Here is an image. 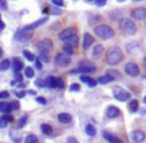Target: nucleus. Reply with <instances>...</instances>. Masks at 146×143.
<instances>
[{
  "instance_id": "obj_1",
  "label": "nucleus",
  "mask_w": 146,
  "mask_h": 143,
  "mask_svg": "<svg viewBox=\"0 0 146 143\" xmlns=\"http://www.w3.org/2000/svg\"><path fill=\"white\" fill-rule=\"evenodd\" d=\"M123 59V52L122 49L118 46H111L106 50L105 61L110 66H115L119 64Z\"/></svg>"
},
{
  "instance_id": "obj_2",
  "label": "nucleus",
  "mask_w": 146,
  "mask_h": 143,
  "mask_svg": "<svg viewBox=\"0 0 146 143\" xmlns=\"http://www.w3.org/2000/svg\"><path fill=\"white\" fill-rule=\"evenodd\" d=\"M94 33L99 37L100 39L103 40H109L112 39L115 35L114 29H112V27H110L107 24H100L94 28Z\"/></svg>"
},
{
  "instance_id": "obj_3",
  "label": "nucleus",
  "mask_w": 146,
  "mask_h": 143,
  "mask_svg": "<svg viewBox=\"0 0 146 143\" xmlns=\"http://www.w3.org/2000/svg\"><path fill=\"white\" fill-rule=\"evenodd\" d=\"M119 29L122 33L126 35H134L137 32L136 24L129 18H122L119 20Z\"/></svg>"
},
{
  "instance_id": "obj_4",
  "label": "nucleus",
  "mask_w": 146,
  "mask_h": 143,
  "mask_svg": "<svg viewBox=\"0 0 146 143\" xmlns=\"http://www.w3.org/2000/svg\"><path fill=\"white\" fill-rule=\"evenodd\" d=\"M96 71V66L89 60H81L78 63V67L74 70H71L70 73H94Z\"/></svg>"
},
{
  "instance_id": "obj_5",
  "label": "nucleus",
  "mask_w": 146,
  "mask_h": 143,
  "mask_svg": "<svg viewBox=\"0 0 146 143\" xmlns=\"http://www.w3.org/2000/svg\"><path fill=\"white\" fill-rule=\"evenodd\" d=\"M112 94H113L114 98L116 100L120 101V102H125V101H128L131 98V94L125 88L120 86L113 87L112 88Z\"/></svg>"
},
{
  "instance_id": "obj_6",
  "label": "nucleus",
  "mask_w": 146,
  "mask_h": 143,
  "mask_svg": "<svg viewBox=\"0 0 146 143\" xmlns=\"http://www.w3.org/2000/svg\"><path fill=\"white\" fill-rule=\"evenodd\" d=\"M53 62L56 67H60V68H66L67 66H69V64L71 63V58L70 56L64 54V53H57L54 56Z\"/></svg>"
},
{
  "instance_id": "obj_7",
  "label": "nucleus",
  "mask_w": 146,
  "mask_h": 143,
  "mask_svg": "<svg viewBox=\"0 0 146 143\" xmlns=\"http://www.w3.org/2000/svg\"><path fill=\"white\" fill-rule=\"evenodd\" d=\"M33 32L34 31H26L24 29H20L18 30L16 33L14 34V39L16 41H19V42H28L33 36Z\"/></svg>"
},
{
  "instance_id": "obj_8",
  "label": "nucleus",
  "mask_w": 146,
  "mask_h": 143,
  "mask_svg": "<svg viewBox=\"0 0 146 143\" xmlns=\"http://www.w3.org/2000/svg\"><path fill=\"white\" fill-rule=\"evenodd\" d=\"M36 47L39 52H50L53 49V41L49 38H44L42 40L38 41Z\"/></svg>"
},
{
  "instance_id": "obj_9",
  "label": "nucleus",
  "mask_w": 146,
  "mask_h": 143,
  "mask_svg": "<svg viewBox=\"0 0 146 143\" xmlns=\"http://www.w3.org/2000/svg\"><path fill=\"white\" fill-rule=\"evenodd\" d=\"M77 35V29L74 28V27H68V28L62 30L58 34V38L61 41H64L67 42L70 38H72L73 36H76Z\"/></svg>"
},
{
  "instance_id": "obj_10",
  "label": "nucleus",
  "mask_w": 146,
  "mask_h": 143,
  "mask_svg": "<svg viewBox=\"0 0 146 143\" xmlns=\"http://www.w3.org/2000/svg\"><path fill=\"white\" fill-rule=\"evenodd\" d=\"M124 71L127 75L131 77H136L140 74V68L139 65L134 62H128L124 66Z\"/></svg>"
},
{
  "instance_id": "obj_11",
  "label": "nucleus",
  "mask_w": 146,
  "mask_h": 143,
  "mask_svg": "<svg viewBox=\"0 0 146 143\" xmlns=\"http://www.w3.org/2000/svg\"><path fill=\"white\" fill-rule=\"evenodd\" d=\"M131 17L135 20L138 21H143L146 18V9L144 7H137V8L133 9L130 13Z\"/></svg>"
},
{
  "instance_id": "obj_12",
  "label": "nucleus",
  "mask_w": 146,
  "mask_h": 143,
  "mask_svg": "<svg viewBox=\"0 0 146 143\" xmlns=\"http://www.w3.org/2000/svg\"><path fill=\"white\" fill-rule=\"evenodd\" d=\"M130 139L133 141V143H142L145 140V133L142 130H132L129 134Z\"/></svg>"
},
{
  "instance_id": "obj_13",
  "label": "nucleus",
  "mask_w": 146,
  "mask_h": 143,
  "mask_svg": "<svg viewBox=\"0 0 146 143\" xmlns=\"http://www.w3.org/2000/svg\"><path fill=\"white\" fill-rule=\"evenodd\" d=\"M47 21H48V17H43V18H40V19H38V20L34 21L33 23H30V24L24 26V27H23V29H24V30H26V31H34L36 28L40 27L41 25L45 24Z\"/></svg>"
},
{
  "instance_id": "obj_14",
  "label": "nucleus",
  "mask_w": 146,
  "mask_h": 143,
  "mask_svg": "<svg viewBox=\"0 0 146 143\" xmlns=\"http://www.w3.org/2000/svg\"><path fill=\"white\" fill-rule=\"evenodd\" d=\"M94 37L92 36L90 33H84L83 35V42H82V48L84 50H88L90 47L92 46V44L94 43Z\"/></svg>"
},
{
  "instance_id": "obj_15",
  "label": "nucleus",
  "mask_w": 146,
  "mask_h": 143,
  "mask_svg": "<svg viewBox=\"0 0 146 143\" xmlns=\"http://www.w3.org/2000/svg\"><path fill=\"white\" fill-rule=\"evenodd\" d=\"M104 51H105V48L102 44H97L94 46L93 51H92V58L93 59H100L102 57V55L104 54Z\"/></svg>"
},
{
  "instance_id": "obj_16",
  "label": "nucleus",
  "mask_w": 146,
  "mask_h": 143,
  "mask_svg": "<svg viewBox=\"0 0 146 143\" xmlns=\"http://www.w3.org/2000/svg\"><path fill=\"white\" fill-rule=\"evenodd\" d=\"M102 136L105 139L106 141H108L109 143H122V141L118 138L116 135L112 134L110 132H106V131H103L102 132Z\"/></svg>"
},
{
  "instance_id": "obj_17",
  "label": "nucleus",
  "mask_w": 146,
  "mask_h": 143,
  "mask_svg": "<svg viewBox=\"0 0 146 143\" xmlns=\"http://www.w3.org/2000/svg\"><path fill=\"white\" fill-rule=\"evenodd\" d=\"M121 111L118 108L117 106H114V105H111L107 108V111H106V115H107L108 118H115V117L119 116Z\"/></svg>"
},
{
  "instance_id": "obj_18",
  "label": "nucleus",
  "mask_w": 146,
  "mask_h": 143,
  "mask_svg": "<svg viewBox=\"0 0 146 143\" xmlns=\"http://www.w3.org/2000/svg\"><path fill=\"white\" fill-rule=\"evenodd\" d=\"M57 118L63 124H68V123H70L72 121V115L67 112H61L57 115Z\"/></svg>"
},
{
  "instance_id": "obj_19",
  "label": "nucleus",
  "mask_w": 146,
  "mask_h": 143,
  "mask_svg": "<svg viewBox=\"0 0 146 143\" xmlns=\"http://www.w3.org/2000/svg\"><path fill=\"white\" fill-rule=\"evenodd\" d=\"M12 67H13V70H14V73H20V71L23 69L24 65H23V62L20 59L15 57L12 60Z\"/></svg>"
},
{
  "instance_id": "obj_20",
  "label": "nucleus",
  "mask_w": 146,
  "mask_h": 143,
  "mask_svg": "<svg viewBox=\"0 0 146 143\" xmlns=\"http://www.w3.org/2000/svg\"><path fill=\"white\" fill-rule=\"evenodd\" d=\"M105 75L109 76L113 81L114 80H120V79H121V77H122L119 71L115 70V69H109V70H107V71H106Z\"/></svg>"
},
{
  "instance_id": "obj_21",
  "label": "nucleus",
  "mask_w": 146,
  "mask_h": 143,
  "mask_svg": "<svg viewBox=\"0 0 146 143\" xmlns=\"http://www.w3.org/2000/svg\"><path fill=\"white\" fill-rule=\"evenodd\" d=\"M128 108H129V112L131 113H135L138 111L139 108V102H138L137 99H131L128 104Z\"/></svg>"
},
{
  "instance_id": "obj_22",
  "label": "nucleus",
  "mask_w": 146,
  "mask_h": 143,
  "mask_svg": "<svg viewBox=\"0 0 146 143\" xmlns=\"http://www.w3.org/2000/svg\"><path fill=\"white\" fill-rule=\"evenodd\" d=\"M0 112H3L5 114H10L11 112L10 103L5 102V101H0Z\"/></svg>"
},
{
  "instance_id": "obj_23",
  "label": "nucleus",
  "mask_w": 146,
  "mask_h": 143,
  "mask_svg": "<svg viewBox=\"0 0 146 143\" xmlns=\"http://www.w3.org/2000/svg\"><path fill=\"white\" fill-rule=\"evenodd\" d=\"M122 15H123V13H122L121 10H118V9H116V10L114 11H111V12L109 13V16L110 18H111V20H115V21H119L120 19H122Z\"/></svg>"
},
{
  "instance_id": "obj_24",
  "label": "nucleus",
  "mask_w": 146,
  "mask_h": 143,
  "mask_svg": "<svg viewBox=\"0 0 146 143\" xmlns=\"http://www.w3.org/2000/svg\"><path fill=\"white\" fill-rule=\"evenodd\" d=\"M40 129L42 131V133L44 135H50L51 133L53 132V128L50 124L48 123H43V124L40 125Z\"/></svg>"
},
{
  "instance_id": "obj_25",
  "label": "nucleus",
  "mask_w": 146,
  "mask_h": 143,
  "mask_svg": "<svg viewBox=\"0 0 146 143\" xmlns=\"http://www.w3.org/2000/svg\"><path fill=\"white\" fill-rule=\"evenodd\" d=\"M138 48H139V43L136 42V41H131L126 45V50L129 53H134V51Z\"/></svg>"
},
{
  "instance_id": "obj_26",
  "label": "nucleus",
  "mask_w": 146,
  "mask_h": 143,
  "mask_svg": "<svg viewBox=\"0 0 146 143\" xmlns=\"http://www.w3.org/2000/svg\"><path fill=\"white\" fill-rule=\"evenodd\" d=\"M45 86H47L48 88L53 89L56 88V83H55V77L54 76H48L45 79Z\"/></svg>"
},
{
  "instance_id": "obj_27",
  "label": "nucleus",
  "mask_w": 146,
  "mask_h": 143,
  "mask_svg": "<svg viewBox=\"0 0 146 143\" xmlns=\"http://www.w3.org/2000/svg\"><path fill=\"white\" fill-rule=\"evenodd\" d=\"M85 132H86V134L88 135V136H90V137H94L96 135V128L94 127V125L93 124H87L86 125V127H85Z\"/></svg>"
},
{
  "instance_id": "obj_28",
  "label": "nucleus",
  "mask_w": 146,
  "mask_h": 143,
  "mask_svg": "<svg viewBox=\"0 0 146 143\" xmlns=\"http://www.w3.org/2000/svg\"><path fill=\"white\" fill-rule=\"evenodd\" d=\"M10 65H11V61L9 59H3L2 61H0V71L8 70Z\"/></svg>"
},
{
  "instance_id": "obj_29",
  "label": "nucleus",
  "mask_w": 146,
  "mask_h": 143,
  "mask_svg": "<svg viewBox=\"0 0 146 143\" xmlns=\"http://www.w3.org/2000/svg\"><path fill=\"white\" fill-rule=\"evenodd\" d=\"M27 121H28V116L27 115H23L22 117H20L18 119V122H17V129H22L26 125Z\"/></svg>"
},
{
  "instance_id": "obj_30",
  "label": "nucleus",
  "mask_w": 146,
  "mask_h": 143,
  "mask_svg": "<svg viewBox=\"0 0 146 143\" xmlns=\"http://www.w3.org/2000/svg\"><path fill=\"white\" fill-rule=\"evenodd\" d=\"M63 11L60 8L55 6H49L48 7V14H52V15H62Z\"/></svg>"
},
{
  "instance_id": "obj_31",
  "label": "nucleus",
  "mask_w": 146,
  "mask_h": 143,
  "mask_svg": "<svg viewBox=\"0 0 146 143\" xmlns=\"http://www.w3.org/2000/svg\"><path fill=\"white\" fill-rule=\"evenodd\" d=\"M62 49H63V51H64V54L68 55V56L69 55H72L73 52H74V48H73L70 44H68V43H65V44L63 45Z\"/></svg>"
},
{
  "instance_id": "obj_32",
  "label": "nucleus",
  "mask_w": 146,
  "mask_h": 143,
  "mask_svg": "<svg viewBox=\"0 0 146 143\" xmlns=\"http://www.w3.org/2000/svg\"><path fill=\"white\" fill-rule=\"evenodd\" d=\"M23 55H24V57L27 59L28 61H30V62H32V61L35 60V58H36V56L34 55V53L30 52L29 50H23Z\"/></svg>"
},
{
  "instance_id": "obj_33",
  "label": "nucleus",
  "mask_w": 146,
  "mask_h": 143,
  "mask_svg": "<svg viewBox=\"0 0 146 143\" xmlns=\"http://www.w3.org/2000/svg\"><path fill=\"white\" fill-rule=\"evenodd\" d=\"M24 74L27 78H33L35 75V72H34V69L30 66H27L26 68L24 69Z\"/></svg>"
},
{
  "instance_id": "obj_34",
  "label": "nucleus",
  "mask_w": 146,
  "mask_h": 143,
  "mask_svg": "<svg viewBox=\"0 0 146 143\" xmlns=\"http://www.w3.org/2000/svg\"><path fill=\"white\" fill-rule=\"evenodd\" d=\"M111 81H113V80H112L109 76H107V75H103V76H100L99 78L96 80V82L100 83V84H106V83H109V82H111Z\"/></svg>"
},
{
  "instance_id": "obj_35",
  "label": "nucleus",
  "mask_w": 146,
  "mask_h": 143,
  "mask_svg": "<svg viewBox=\"0 0 146 143\" xmlns=\"http://www.w3.org/2000/svg\"><path fill=\"white\" fill-rule=\"evenodd\" d=\"M25 143H38V138H37L36 135L29 134L25 138Z\"/></svg>"
},
{
  "instance_id": "obj_36",
  "label": "nucleus",
  "mask_w": 146,
  "mask_h": 143,
  "mask_svg": "<svg viewBox=\"0 0 146 143\" xmlns=\"http://www.w3.org/2000/svg\"><path fill=\"white\" fill-rule=\"evenodd\" d=\"M39 60L41 62H45V63H48L49 62V53L48 52H39Z\"/></svg>"
},
{
  "instance_id": "obj_37",
  "label": "nucleus",
  "mask_w": 146,
  "mask_h": 143,
  "mask_svg": "<svg viewBox=\"0 0 146 143\" xmlns=\"http://www.w3.org/2000/svg\"><path fill=\"white\" fill-rule=\"evenodd\" d=\"M65 43H68V44H70L71 46L74 48V46H77L78 43H79V38H78V36L76 35V36H73L72 38H70L67 42H65Z\"/></svg>"
},
{
  "instance_id": "obj_38",
  "label": "nucleus",
  "mask_w": 146,
  "mask_h": 143,
  "mask_svg": "<svg viewBox=\"0 0 146 143\" xmlns=\"http://www.w3.org/2000/svg\"><path fill=\"white\" fill-rule=\"evenodd\" d=\"M55 83H56V88L63 89L65 87V82H64V80H63V78H61V77L55 78Z\"/></svg>"
},
{
  "instance_id": "obj_39",
  "label": "nucleus",
  "mask_w": 146,
  "mask_h": 143,
  "mask_svg": "<svg viewBox=\"0 0 146 143\" xmlns=\"http://www.w3.org/2000/svg\"><path fill=\"white\" fill-rule=\"evenodd\" d=\"M69 91L70 92H78V91H80V85L78 83H72L69 87Z\"/></svg>"
},
{
  "instance_id": "obj_40",
  "label": "nucleus",
  "mask_w": 146,
  "mask_h": 143,
  "mask_svg": "<svg viewBox=\"0 0 146 143\" xmlns=\"http://www.w3.org/2000/svg\"><path fill=\"white\" fill-rule=\"evenodd\" d=\"M34 83L37 87H39V88H44V87H46L45 86V80H43V79H41V78L36 79Z\"/></svg>"
},
{
  "instance_id": "obj_41",
  "label": "nucleus",
  "mask_w": 146,
  "mask_h": 143,
  "mask_svg": "<svg viewBox=\"0 0 146 143\" xmlns=\"http://www.w3.org/2000/svg\"><path fill=\"white\" fill-rule=\"evenodd\" d=\"M10 107H11V110H18L19 108H20V102L19 101H12V102L10 103Z\"/></svg>"
},
{
  "instance_id": "obj_42",
  "label": "nucleus",
  "mask_w": 146,
  "mask_h": 143,
  "mask_svg": "<svg viewBox=\"0 0 146 143\" xmlns=\"http://www.w3.org/2000/svg\"><path fill=\"white\" fill-rule=\"evenodd\" d=\"M52 4H54L55 7H58V8L65 6L64 1H62V0H52Z\"/></svg>"
},
{
  "instance_id": "obj_43",
  "label": "nucleus",
  "mask_w": 146,
  "mask_h": 143,
  "mask_svg": "<svg viewBox=\"0 0 146 143\" xmlns=\"http://www.w3.org/2000/svg\"><path fill=\"white\" fill-rule=\"evenodd\" d=\"M34 64H35V68H36V69H38V70H41V69H42L43 64H42V62H41V61L39 60L38 57H36V58H35Z\"/></svg>"
},
{
  "instance_id": "obj_44",
  "label": "nucleus",
  "mask_w": 146,
  "mask_h": 143,
  "mask_svg": "<svg viewBox=\"0 0 146 143\" xmlns=\"http://www.w3.org/2000/svg\"><path fill=\"white\" fill-rule=\"evenodd\" d=\"M36 101H37V103H39V104H41V105H46L47 104L46 98H45V97H42V96L36 97Z\"/></svg>"
},
{
  "instance_id": "obj_45",
  "label": "nucleus",
  "mask_w": 146,
  "mask_h": 143,
  "mask_svg": "<svg viewBox=\"0 0 146 143\" xmlns=\"http://www.w3.org/2000/svg\"><path fill=\"white\" fill-rule=\"evenodd\" d=\"M10 96L8 91L6 90H3V91H0V99H6Z\"/></svg>"
},
{
  "instance_id": "obj_46",
  "label": "nucleus",
  "mask_w": 146,
  "mask_h": 143,
  "mask_svg": "<svg viewBox=\"0 0 146 143\" xmlns=\"http://www.w3.org/2000/svg\"><path fill=\"white\" fill-rule=\"evenodd\" d=\"M106 4H107V1H105V0H96L95 1V5L97 7H103Z\"/></svg>"
},
{
  "instance_id": "obj_47",
  "label": "nucleus",
  "mask_w": 146,
  "mask_h": 143,
  "mask_svg": "<svg viewBox=\"0 0 146 143\" xmlns=\"http://www.w3.org/2000/svg\"><path fill=\"white\" fill-rule=\"evenodd\" d=\"M3 116V118L6 120V122L7 123H9V122H12L13 120H14V118H13V116L11 114H4V115H2Z\"/></svg>"
},
{
  "instance_id": "obj_48",
  "label": "nucleus",
  "mask_w": 146,
  "mask_h": 143,
  "mask_svg": "<svg viewBox=\"0 0 146 143\" xmlns=\"http://www.w3.org/2000/svg\"><path fill=\"white\" fill-rule=\"evenodd\" d=\"M66 143H79L77 140V138H75L74 136H69L66 139Z\"/></svg>"
},
{
  "instance_id": "obj_49",
  "label": "nucleus",
  "mask_w": 146,
  "mask_h": 143,
  "mask_svg": "<svg viewBox=\"0 0 146 143\" xmlns=\"http://www.w3.org/2000/svg\"><path fill=\"white\" fill-rule=\"evenodd\" d=\"M7 124L8 123L3 118V116H0V128H5V127H7Z\"/></svg>"
},
{
  "instance_id": "obj_50",
  "label": "nucleus",
  "mask_w": 146,
  "mask_h": 143,
  "mask_svg": "<svg viewBox=\"0 0 146 143\" xmlns=\"http://www.w3.org/2000/svg\"><path fill=\"white\" fill-rule=\"evenodd\" d=\"M87 85L89 87H91V88H93V87H95L96 85H97V82H96V80H94L93 78H90L87 82Z\"/></svg>"
},
{
  "instance_id": "obj_51",
  "label": "nucleus",
  "mask_w": 146,
  "mask_h": 143,
  "mask_svg": "<svg viewBox=\"0 0 146 143\" xmlns=\"http://www.w3.org/2000/svg\"><path fill=\"white\" fill-rule=\"evenodd\" d=\"M0 8L2 10H7V2L5 0H0Z\"/></svg>"
},
{
  "instance_id": "obj_52",
  "label": "nucleus",
  "mask_w": 146,
  "mask_h": 143,
  "mask_svg": "<svg viewBox=\"0 0 146 143\" xmlns=\"http://www.w3.org/2000/svg\"><path fill=\"white\" fill-rule=\"evenodd\" d=\"M15 95H16L18 98H23V97L26 95V91H24V90H21V91H18V92H16L15 93Z\"/></svg>"
},
{
  "instance_id": "obj_53",
  "label": "nucleus",
  "mask_w": 146,
  "mask_h": 143,
  "mask_svg": "<svg viewBox=\"0 0 146 143\" xmlns=\"http://www.w3.org/2000/svg\"><path fill=\"white\" fill-rule=\"evenodd\" d=\"M90 78H91V77L87 76V75H81V76H80V81H81V82H84V83H87Z\"/></svg>"
},
{
  "instance_id": "obj_54",
  "label": "nucleus",
  "mask_w": 146,
  "mask_h": 143,
  "mask_svg": "<svg viewBox=\"0 0 146 143\" xmlns=\"http://www.w3.org/2000/svg\"><path fill=\"white\" fill-rule=\"evenodd\" d=\"M14 76H15V81H16L17 83L22 80V75H21L20 73H14Z\"/></svg>"
},
{
  "instance_id": "obj_55",
  "label": "nucleus",
  "mask_w": 146,
  "mask_h": 143,
  "mask_svg": "<svg viewBox=\"0 0 146 143\" xmlns=\"http://www.w3.org/2000/svg\"><path fill=\"white\" fill-rule=\"evenodd\" d=\"M5 27H6V25H5V23L3 22L2 20H0V31H2L5 29Z\"/></svg>"
},
{
  "instance_id": "obj_56",
  "label": "nucleus",
  "mask_w": 146,
  "mask_h": 143,
  "mask_svg": "<svg viewBox=\"0 0 146 143\" xmlns=\"http://www.w3.org/2000/svg\"><path fill=\"white\" fill-rule=\"evenodd\" d=\"M28 93H29L30 95H34V96L37 94V92H36L35 90H28Z\"/></svg>"
},
{
  "instance_id": "obj_57",
  "label": "nucleus",
  "mask_w": 146,
  "mask_h": 143,
  "mask_svg": "<svg viewBox=\"0 0 146 143\" xmlns=\"http://www.w3.org/2000/svg\"><path fill=\"white\" fill-rule=\"evenodd\" d=\"M2 55H3V50H2V48L0 47V59L2 58Z\"/></svg>"
},
{
  "instance_id": "obj_58",
  "label": "nucleus",
  "mask_w": 146,
  "mask_h": 143,
  "mask_svg": "<svg viewBox=\"0 0 146 143\" xmlns=\"http://www.w3.org/2000/svg\"><path fill=\"white\" fill-rule=\"evenodd\" d=\"M24 86H25V85H24V84H22V83H21V84H18V87H21V88H23Z\"/></svg>"
},
{
  "instance_id": "obj_59",
  "label": "nucleus",
  "mask_w": 146,
  "mask_h": 143,
  "mask_svg": "<svg viewBox=\"0 0 146 143\" xmlns=\"http://www.w3.org/2000/svg\"><path fill=\"white\" fill-rule=\"evenodd\" d=\"M0 20H1V14H0Z\"/></svg>"
}]
</instances>
